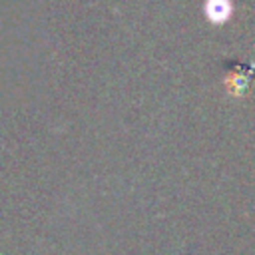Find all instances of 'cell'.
<instances>
[{"label": "cell", "instance_id": "1", "mask_svg": "<svg viewBox=\"0 0 255 255\" xmlns=\"http://www.w3.org/2000/svg\"><path fill=\"white\" fill-rule=\"evenodd\" d=\"M203 12H205V18L209 22L221 24V22L229 20V16L233 12V6L227 0H211V2H205L203 4Z\"/></svg>", "mask_w": 255, "mask_h": 255}]
</instances>
